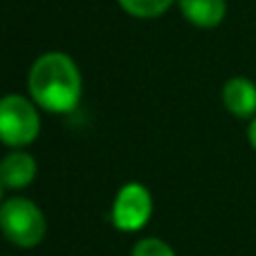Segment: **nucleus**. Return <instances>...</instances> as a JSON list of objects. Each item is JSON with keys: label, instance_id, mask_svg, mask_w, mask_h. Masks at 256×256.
Listing matches in <instances>:
<instances>
[{"label": "nucleus", "instance_id": "nucleus-9", "mask_svg": "<svg viewBox=\"0 0 256 256\" xmlns=\"http://www.w3.org/2000/svg\"><path fill=\"white\" fill-rule=\"evenodd\" d=\"M130 256H176L171 245L160 238H142L135 243Z\"/></svg>", "mask_w": 256, "mask_h": 256}, {"label": "nucleus", "instance_id": "nucleus-1", "mask_svg": "<svg viewBox=\"0 0 256 256\" xmlns=\"http://www.w3.org/2000/svg\"><path fill=\"white\" fill-rule=\"evenodd\" d=\"M27 90L36 106L50 112H70L81 102L79 68L68 54L48 52L30 68Z\"/></svg>", "mask_w": 256, "mask_h": 256}, {"label": "nucleus", "instance_id": "nucleus-3", "mask_svg": "<svg viewBox=\"0 0 256 256\" xmlns=\"http://www.w3.org/2000/svg\"><path fill=\"white\" fill-rule=\"evenodd\" d=\"M40 117L36 106L22 94H4L0 99V142L22 148L38 137Z\"/></svg>", "mask_w": 256, "mask_h": 256}, {"label": "nucleus", "instance_id": "nucleus-7", "mask_svg": "<svg viewBox=\"0 0 256 256\" xmlns=\"http://www.w3.org/2000/svg\"><path fill=\"white\" fill-rule=\"evenodd\" d=\"M180 12L191 25L212 30L225 20L227 2L225 0H178Z\"/></svg>", "mask_w": 256, "mask_h": 256}, {"label": "nucleus", "instance_id": "nucleus-8", "mask_svg": "<svg viewBox=\"0 0 256 256\" xmlns=\"http://www.w3.org/2000/svg\"><path fill=\"white\" fill-rule=\"evenodd\" d=\"M122 9L137 18H158L171 7L176 0H117Z\"/></svg>", "mask_w": 256, "mask_h": 256}, {"label": "nucleus", "instance_id": "nucleus-6", "mask_svg": "<svg viewBox=\"0 0 256 256\" xmlns=\"http://www.w3.org/2000/svg\"><path fill=\"white\" fill-rule=\"evenodd\" d=\"M36 178V160L25 150H12L0 160V184L7 189H25Z\"/></svg>", "mask_w": 256, "mask_h": 256}, {"label": "nucleus", "instance_id": "nucleus-11", "mask_svg": "<svg viewBox=\"0 0 256 256\" xmlns=\"http://www.w3.org/2000/svg\"><path fill=\"white\" fill-rule=\"evenodd\" d=\"M0 196H2V184H0Z\"/></svg>", "mask_w": 256, "mask_h": 256}, {"label": "nucleus", "instance_id": "nucleus-2", "mask_svg": "<svg viewBox=\"0 0 256 256\" xmlns=\"http://www.w3.org/2000/svg\"><path fill=\"white\" fill-rule=\"evenodd\" d=\"M0 232L18 248H34L45 238L48 222L32 200L12 198L0 204Z\"/></svg>", "mask_w": 256, "mask_h": 256}, {"label": "nucleus", "instance_id": "nucleus-5", "mask_svg": "<svg viewBox=\"0 0 256 256\" xmlns=\"http://www.w3.org/2000/svg\"><path fill=\"white\" fill-rule=\"evenodd\" d=\"M222 104L238 120L256 117V84L245 76H234L222 86Z\"/></svg>", "mask_w": 256, "mask_h": 256}, {"label": "nucleus", "instance_id": "nucleus-4", "mask_svg": "<svg viewBox=\"0 0 256 256\" xmlns=\"http://www.w3.org/2000/svg\"><path fill=\"white\" fill-rule=\"evenodd\" d=\"M153 212V200L144 184L128 182L122 186L112 202V222L122 232H137L148 222Z\"/></svg>", "mask_w": 256, "mask_h": 256}, {"label": "nucleus", "instance_id": "nucleus-10", "mask_svg": "<svg viewBox=\"0 0 256 256\" xmlns=\"http://www.w3.org/2000/svg\"><path fill=\"white\" fill-rule=\"evenodd\" d=\"M248 140H250V144H252V148L256 150V117L252 122H250V128H248Z\"/></svg>", "mask_w": 256, "mask_h": 256}]
</instances>
